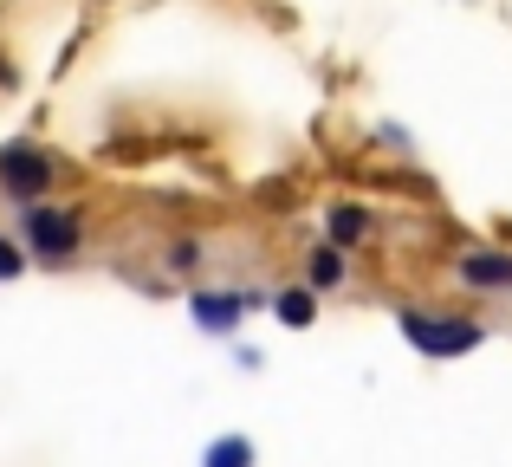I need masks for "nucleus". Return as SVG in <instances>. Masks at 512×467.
<instances>
[{"label":"nucleus","mask_w":512,"mask_h":467,"mask_svg":"<svg viewBox=\"0 0 512 467\" xmlns=\"http://www.w3.org/2000/svg\"><path fill=\"white\" fill-rule=\"evenodd\" d=\"M396 331L422 357H467V351H480V344H487V325L454 318V312H435V305H402V312H396Z\"/></svg>","instance_id":"obj_1"},{"label":"nucleus","mask_w":512,"mask_h":467,"mask_svg":"<svg viewBox=\"0 0 512 467\" xmlns=\"http://www.w3.org/2000/svg\"><path fill=\"white\" fill-rule=\"evenodd\" d=\"M20 228H26V247H33L39 260H72L78 240H85V221H78L72 208H52L46 195H39V202H26Z\"/></svg>","instance_id":"obj_2"},{"label":"nucleus","mask_w":512,"mask_h":467,"mask_svg":"<svg viewBox=\"0 0 512 467\" xmlns=\"http://www.w3.org/2000/svg\"><path fill=\"white\" fill-rule=\"evenodd\" d=\"M0 189L13 202H39L52 189V156L39 143H0Z\"/></svg>","instance_id":"obj_3"},{"label":"nucleus","mask_w":512,"mask_h":467,"mask_svg":"<svg viewBox=\"0 0 512 467\" xmlns=\"http://www.w3.org/2000/svg\"><path fill=\"white\" fill-rule=\"evenodd\" d=\"M454 273H461V286H474V292H506L512 286V253L474 247V253H461V260H454Z\"/></svg>","instance_id":"obj_4"},{"label":"nucleus","mask_w":512,"mask_h":467,"mask_svg":"<svg viewBox=\"0 0 512 467\" xmlns=\"http://www.w3.org/2000/svg\"><path fill=\"white\" fill-rule=\"evenodd\" d=\"M188 318L221 338V331H234L247 318V292H188Z\"/></svg>","instance_id":"obj_5"},{"label":"nucleus","mask_w":512,"mask_h":467,"mask_svg":"<svg viewBox=\"0 0 512 467\" xmlns=\"http://www.w3.org/2000/svg\"><path fill=\"white\" fill-rule=\"evenodd\" d=\"M325 240L331 247H363V240H370V208H357V202H331L325 208Z\"/></svg>","instance_id":"obj_6"},{"label":"nucleus","mask_w":512,"mask_h":467,"mask_svg":"<svg viewBox=\"0 0 512 467\" xmlns=\"http://www.w3.org/2000/svg\"><path fill=\"white\" fill-rule=\"evenodd\" d=\"M344 279H350L344 247H331V240H325V247L305 253V286H312V292H331V286H344Z\"/></svg>","instance_id":"obj_7"},{"label":"nucleus","mask_w":512,"mask_h":467,"mask_svg":"<svg viewBox=\"0 0 512 467\" xmlns=\"http://www.w3.org/2000/svg\"><path fill=\"white\" fill-rule=\"evenodd\" d=\"M273 318H279L286 331H305V325L318 318V292H312V286H286V292H273Z\"/></svg>","instance_id":"obj_8"},{"label":"nucleus","mask_w":512,"mask_h":467,"mask_svg":"<svg viewBox=\"0 0 512 467\" xmlns=\"http://www.w3.org/2000/svg\"><path fill=\"white\" fill-rule=\"evenodd\" d=\"M260 461V448L247 442V435H214L208 448H201V467H253Z\"/></svg>","instance_id":"obj_9"},{"label":"nucleus","mask_w":512,"mask_h":467,"mask_svg":"<svg viewBox=\"0 0 512 467\" xmlns=\"http://www.w3.org/2000/svg\"><path fill=\"white\" fill-rule=\"evenodd\" d=\"M169 266H175V273H195V266H201V240H175V247H169Z\"/></svg>","instance_id":"obj_10"},{"label":"nucleus","mask_w":512,"mask_h":467,"mask_svg":"<svg viewBox=\"0 0 512 467\" xmlns=\"http://www.w3.org/2000/svg\"><path fill=\"white\" fill-rule=\"evenodd\" d=\"M20 273H26V253L13 247L7 234H0V279H20Z\"/></svg>","instance_id":"obj_11"},{"label":"nucleus","mask_w":512,"mask_h":467,"mask_svg":"<svg viewBox=\"0 0 512 467\" xmlns=\"http://www.w3.org/2000/svg\"><path fill=\"white\" fill-rule=\"evenodd\" d=\"M0 85H13V65L7 59H0Z\"/></svg>","instance_id":"obj_12"}]
</instances>
